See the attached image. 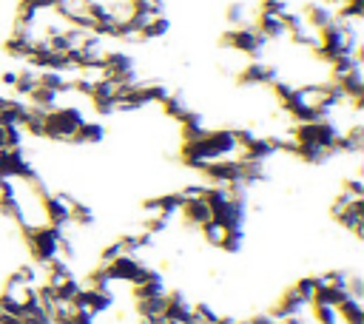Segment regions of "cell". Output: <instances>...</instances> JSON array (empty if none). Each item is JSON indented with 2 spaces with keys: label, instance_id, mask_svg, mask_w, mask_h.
Instances as JSON below:
<instances>
[{
  "label": "cell",
  "instance_id": "obj_9",
  "mask_svg": "<svg viewBox=\"0 0 364 324\" xmlns=\"http://www.w3.org/2000/svg\"><path fill=\"white\" fill-rule=\"evenodd\" d=\"M159 108H162V114L168 117V119H182L188 111H191V105H188V99L179 94V91H168V97L159 102Z\"/></svg>",
  "mask_w": 364,
  "mask_h": 324
},
{
  "label": "cell",
  "instance_id": "obj_3",
  "mask_svg": "<svg viewBox=\"0 0 364 324\" xmlns=\"http://www.w3.org/2000/svg\"><path fill=\"white\" fill-rule=\"evenodd\" d=\"M65 230V227H63ZM60 227H51V225H40L34 230H26L23 239H26V247L31 253V261L43 264L48 259H57V250H60Z\"/></svg>",
  "mask_w": 364,
  "mask_h": 324
},
{
  "label": "cell",
  "instance_id": "obj_13",
  "mask_svg": "<svg viewBox=\"0 0 364 324\" xmlns=\"http://www.w3.org/2000/svg\"><path fill=\"white\" fill-rule=\"evenodd\" d=\"M14 80H17V68H6V71L0 74V82H3L6 88H11V85H14Z\"/></svg>",
  "mask_w": 364,
  "mask_h": 324
},
{
  "label": "cell",
  "instance_id": "obj_1",
  "mask_svg": "<svg viewBox=\"0 0 364 324\" xmlns=\"http://www.w3.org/2000/svg\"><path fill=\"white\" fill-rule=\"evenodd\" d=\"M82 119H85V114L77 105H54L43 114V139L71 142V136L82 125Z\"/></svg>",
  "mask_w": 364,
  "mask_h": 324
},
{
  "label": "cell",
  "instance_id": "obj_10",
  "mask_svg": "<svg viewBox=\"0 0 364 324\" xmlns=\"http://www.w3.org/2000/svg\"><path fill=\"white\" fill-rule=\"evenodd\" d=\"M253 17H256V9H250L247 3H230L225 9V20L228 26H253Z\"/></svg>",
  "mask_w": 364,
  "mask_h": 324
},
{
  "label": "cell",
  "instance_id": "obj_11",
  "mask_svg": "<svg viewBox=\"0 0 364 324\" xmlns=\"http://www.w3.org/2000/svg\"><path fill=\"white\" fill-rule=\"evenodd\" d=\"M199 233H202V239H205V244H210V247H222V239H225V227L222 225H216L213 219L210 222H205L202 227H199Z\"/></svg>",
  "mask_w": 364,
  "mask_h": 324
},
{
  "label": "cell",
  "instance_id": "obj_4",
  "mask_svg": "<svg viewBox=\"0 0 364 324\" xmlns=\"http://www.w3.org/2000/svg\"><path fill=\"white\" fill-rule=\"evenodd\" d=\"M276 77H279L276 65L264 63L262 57H259V60H247V63L236 71V82H239V85H250V88H256V85H264V88H267Z\"/></svg>",
  "mask_w": 364,
  "mask_h": 324
},
{
  "label": "cell",
  "instance_id": "obj_7",
  "mask_svg": "<svg viewBox=\"0 0 364 324\" xmlns=\"http://www.w3.org/2000/svg\"><path fill=\"white\" fill-rule=\"evenodd\" d=\"M168 31H171V20H168V14L148 17V20L139 26V43H148V40H162Z\"/></svg>",
  "mask_w": 364,
  "mask_h": 324
},
{
  "label": "cell",
  "instance_id": "obj_6",
  "mask_svg": "<svg viewBox=\"0 0 364 324\" xmlns=\"http://www.w3.org/2000/svg\"><path fill=\"white\" fill-rule=\"evenodd\" d=\"M102 139H105V125L100 119H88V117L82 119V125L71 136L74 145H100Z\"/></svg>",
  "mask_w": 364,
  "mask_h": 324
},
{
  "label": "cell",
  "instance_id": "obj_2",
  "mask_svg": "<svg viewBox=\"0 0 364 324\" xmlns=\"http://www.w3.org/2000/svg\"><path fill=\"white\" fill-rule=\"evenodd\" d=\"M219 45L228 48V51H233V54H239V57L259 60L262 51H264V45H267V40H264L253 26H233V28L222 31Z\"/></svg>",
  "mask_w": 364,
  "mask_h": 324
},
{
  "label": "cell",
  "instance_id": "obj_12",
  "mask_svg": "<svg viewBox=\"0 0 364 324\" xmlns=\"http://www.w3.org/2000/svg\"><path fill=\"white\" fill-rule=\"evenodd\" d=\"M290 287L310 304L313 296H316V287H318V284H316V276H301V279H296V284H290Z\"/></svg>",
  "mask_w": 364,
  "mask_h": 324
},
{
  "label": "cell",
  "instance_id": "obj_5",
  "mask_svg": "<svg viewBox=\"0 0 364 324\" xmlns=\"http://www.w3.org/2000/svg\"><path fill=\"white\" fill-rule=\"evenodd\" d=\"M179 216L185 219L188 227H196L199 230L205 222H210V207H208L205 199H188V202H182Z\"/></svg>",
  "mask_w": 364,
  "mask_h": 324
},
{
  "label": "cell",
  "instance_id": "obj_8",
  "mask_svg": "<svg viewBox=\"0 0 364 324\" xmlns=\"http://www.w3.org/2000/svg\"><path fill=\"white\" fill-rule=\"evenodd\" d=\"M336 310H338L341 324H364V307H361V298H355V296H344V298L336 304Z\"/></svg>",
  "mask_w": 364,
  "mask_h": 324
}]
</instances>
